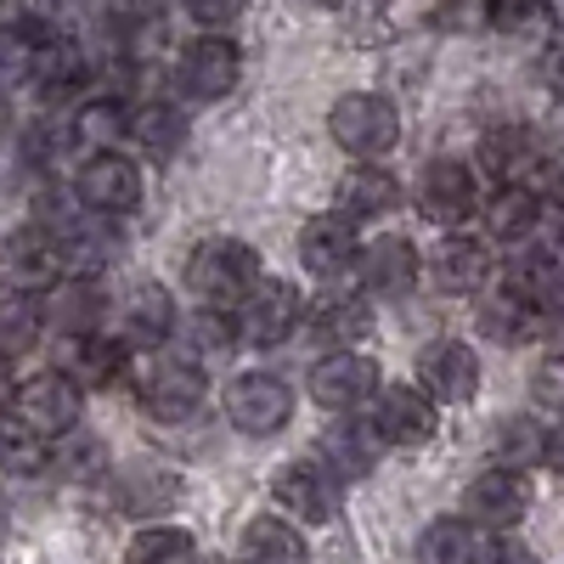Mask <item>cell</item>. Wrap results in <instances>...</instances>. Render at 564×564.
<instances>
[{
    "instance_id": "cell-31",
    "label": "cell",
    "mask_w": 564,
    "mask_h": 564,
    "mask_svg": "<svg viewBox=\"0 0 564 564\" xmlns=\"http://www.w3.org/2000/svg\"><path fill=\"white\" fill-rule=\"evenodd\" d=\"M536 305L531 300H520L513 289H502V294H491V300H480V334L491 339V345H525L531 334H536Z\"/></svg>"
},
{
    "instance_id": "cell-39",
    "label": "cell",
    "mask_w": 564,
    "mask_h": 564,
    "mask_svg": "<svg viewBox=\"0 0 564 564\" xmlns=\"http://www.w3.org/2000/svg\"><path fill=\"white\" fill-rule=\"evenodd\" d=\"M186 334H193V350L226 356L231 345H238V322H231V305H204L193 322H186Z\"/></svg>"
},
{
    "instance_id": "cell-37",
    "label": "cell",
    "mask_w": 564,
    "mask_h": 564,
    "mask_svg": "<svg viewBox=\"0 0 564 564\" xmlns=\"http://www.w3.org/2000/svg\"><path fill=\"white\" fill-rule=\"evenodd\" d=\"M40 339V305H34V294H0V356H23L29 345Z\"/></svg>"
},
{
    "instance_id": "cell-35",
    "label": "cell",
    "mask_w": 564,
    "mask_h": 564,
    "mask_svg": "<svg viewBox=\"0 0 564 564\" xmlns=\"http://www.w3.org/2000/svg\"><path fill=\"white\" fill-rule=\"evenodd\" d=\"M119 135H124V108L113 97H90L74 108L68 119V141H79L85 153H97V148H119Z\"/></svg>"
},
{
    "instance_id": "cell-4",
    "label": "cell",
    "mask_w": 564,
    "mask_h": 564,
    "mask_svg": "<svg viewBox=\"0 0 564 564\" xmlns=\"http://www.w3.org/2000/svg\"><path fill=\"white\" fill-rule=\"evenodd\" d=\"M305 316V294L294 289V282H282V276H254L243 300L231 305V322H238V339L249 345H282V339H294V327Z\"/></svg>"
},
{
    "instance_id": "cell-9",
    "label": "cell",
    "mask_w": 564,
    "mask_h": 564,
    "mask_svg": "<svg viewBox=\"0 0 564 564\" xmlns=\"http://www.w3.org/2000/svg\"><path fill=\"white\" fill-rule=\"evenodd\" d=\"M379 412H372V430L384 446H430L441 435V401L423 384H379Z\"/></svg>"
},
{
    "instance_id": "cell-42",
    "label": "cell",
    "mask_w": 564,
    "mask_h": 564,
    "mask_svg": "<svg viewBox=\"0 0 564 564\" xmlns=\"http://www.w3.org/2000/svg\"><path fill=\"white\" fill-rule=\"evenodd\" d=\"M486 12H491V29L520 34V29L536 18V0H486Z\"/></svg>"
},
{
    "instance_id": "cell-26",
    "label": "cell",
    "mask_w": 564,
    "mask_h": 564,
    "mask_svg": "<svg viewBox=\"0 0 564 564\" xmlns=\"http://www.w3.org/2000/svg\"><path fill=\"white\" fill-rule=\"evenodd\" d=\"M508 289L520 294V300H531L536 311H553L558 305V254L547 249V243H520V254L508 260Z\"/></svg>"
},
{
    "instance_id": "cell-8",
    "label": "cell",
    "mask_w": 564,
    "mask_h": 564,
    "mask_svg": "<svg viewBox=\"0 0 564 564\" xmlns=\"http://www.w3.org/2000/svg\"><path fill=\"white\" fill-rule=\"evenodd\" d=\"M57 276H63V254H57V238L45 226H18L0 238V289L45 294Z\"/></svg>"
},
{
    "instance_id": "cell-34",
    "label": "cell",
    "mask_w": 564,
    "mask_h": 564,
    "mask_svg": "<svg viewBox=\"0 0 564 564\" xmlns=\"http://www.w3.org/2000/svg\"><path fill=\"white\" fill-rule=\"evenodd\" d=\"M124 334L141 339V345H159L175 334V300L164 289H153V282H141V289L124 300Z\"/></svg>"
},
{
    "instance_id": "cell-19",
    "label": "cell",
    "mask_w": 564,
    "mask_h": 564,
    "mask_svg": "<svg viewBox=\"0 0 564 564\" xmlns=\"http://www.w3.org/2000/svg\"><path fill=\"white\" fill-rule=\"evenodd\" d=\"M113 215H97V209H85V215H68L52 238H57V254H63V271L74 265V276H97L113 254H119V231L108 226Z\"/></svg>"
},
{
    "instance_id": "cell-3",
    "label": "cell",
    "mask_w": 564,
    "mask_h": 564,
    "mask_svg": "<svg viewBox=\"0 0 564 564\" xmlns=\"http://www.w3.org/2000/svg\"><path fill=\"white\" fill-rule=\"evenodd\" d=\"M271 497L294 525H322V520H334L345 480L322 457H289V463H276V475H271Z\"/></svg>"
},
{
    "instance_id": "cell-12",
    "label": "cell",
    "mask_w": 564,
    "mask_h": 564,
    "mask_svg": "<svg viewBox=\"0 0 564 564\" xmlns=\"http://www.w3.org/2000/svg\"><path fill=\"white\" fill-rule=\"evenodd\" d=\"M525 508H531V491L520 480V468H486V475L468 480L463 491V513H468V525L475 531H513L525 520Z\"/></svg>"
},
{
    "instance_id": "cell-25",
    "label": "cell",
    "mask_w": 564,
    "mask_h": 564,
    "mask_svg": "<svg viewBox=\"0 0 564 564\" xmlns=\"http://www.w3.org/2000/svg\"><path fill=\"white\" fill-rule=\"evenodd\" d=\"M491 452H497V463L502 468H536V463H553L558 457V435L547 430V423H536V417H525V412H513V417H502L497 423V435H491Z\"/></svg>"
},
{
    "instance_id": "cell-14",
    "label": "cell",
    "mask_w": 564,
    "mask_h": 564,
    "mask_svg": "<svg viewBox=\"0 0 564 564\" xmlns=\"http://www.w3.org/2000/svg\"><path fill=\"white\" fill-rule=\"evenodd\" d=\"M63 372L79 384V390H119L130 379V350L97 327L85 334H63Z\"/></svg>"
},
{
    "instance_id": "cell-45",
    "label": "cell",
    "mask_w": 564,
    "mask_h": 564,
    "mask_svg": "<svg viewBox=\"0 0 564 564\" xmlns=\"http://www.w3.org/2000/svg\"><path fill=\"white\" fill-rule=\"evenodd\" d=\"M7 119H12V102H7V85H0V130H7Z\"/></svg>"
},
{
    "instance_id": "cell-23",
    "label": "cell",
    "mask_w": 564,
    "mask_h": 564,
    "mask_svg": "<svg viewBox=\"0 0 564 564\" xmlns=\"http://www.w3.org/2000/svg\"><path fill=\"white\" fill-rule=\"evenodd\" d=\"M536 226H542V193L531 181H502L486 204V231L502 243H525L536 238Z\"/></svg>"
},
{
    "instance_id": "cell-32",
    "label": "cell",
    "mask_w": 564,
    "mask_h": 564,
    "mask_svg": "<svg viewBox=\"0 0 564 564\" xmlns=\"http://www.w3.org/2000/svg\"><path fill=\"white\" fill-rule=\"evenodd\" d=\"M243 558H271V564H294L305 558V536L294 520H276V513H254L243 525V542H238Z\"/></svg>"
},
{
    "instance_id": "cell-1",
    "label": "cell",
    "mask_w": 564,
    "mask_h": 564,
    "mask_svg": "<svg viewBox=\"0 0 564 564\" xmlns=\"http://www.w3.org/2000/svg\"><path fill=\"white\" fill-rule=\"evenodd\" d=\"M327 130L350 159H390L401 148V113L379 90H350L327 108Z\"/></svg>"
},
{
    "instance_id": "cell-47",
    "label": "cell",
    "mask_w": 564,
    "mask_h": 564,
    "mask_svg": "<svg viewBox=\"0 0 564 564\" xmlns=\"http://www.w3.org/2000/svg\"><path fill=\"white\" fill-rule=\"evenodd\" d=\"M361 7H384V0H361Z\"/></svg>"
},
{
    "instance_id": "cell-46",
    "label": "cell",
    "mask_w": 564,
    "mask_h": 564,
    "mask_svg": "<svg viewBox=\"0 0 564 564\" xmlns=\"http://www.w3.org/2000/svg\"><path fill=\"white\" fill-rule=\"evenodd\" d=\"M316 7H350V0H316Z\"/></svg>"
},
{
    "instance_id": "cell-28",
    "label": "cell",
    "mask_w": 564,
    "mask_h": 564,
    "mask_svg": "<svg viewBox=\"0 0 564 564\" xmlns=\"http://www.w3.org/2000/svg\"><path fill=\"white\" fill-rule=\"evenodd\" d=\"M45 294H52V300H45V316H40V322H52L57 334H85V327H97V322H102V311H108L90 276H74V282H63V276H57Z\"/></svg>"
},
{
    "instance_id": "cell-10",
    "label": "cell",
    "mask_w": 564,
    "mask_h": 564,
    "mask_svg": "<svg viewBox=\"0 0 564 564\" xmlns=\"http://www.w3.org/2000/svg\"><path fill=\"white\" fill-rule=\"evenodd\" d=\"M79 204L85 209H97V215H130L141 204V164L124 159L119 148H97V153H85L79 164Z\"/></svg>"
},
{
    "instance_id": "cell-24",
    "label": "cell",
    "mask_w": 564,
    "mask_h": 564,
    "mask_svg": "<svg viewBox=\"0 0 564 564\" xmlns=\"http://www.w3.org/2000/svg\"><path fill=\"white\" fill-rule=\"evenodd\" d=\"M401 209V181L379 164H356L345 181H339V215H350L356 226L361 220H384Z\"/></svg>"
},
{
    "instance_id": "cell-2",
    "label": "cell",
    "mask_w": 564,
    "mask_h": 564,
    "mask_svg": "<svg viewBox=\"0 0 564 564\" xmlns=\"http://www.w3.org/2000/svg\"><path fill=\"white\" fill-rule=\"evenodd\" d=\"M254 276H260V254L238 238H209L186 254V289L204 305H238Z\"/></svg>"
},
{
    "instance_id": "cell-36",
    "label": "cell",
    "mask_w": 564,
    "mask_h": 564,
    "mask_svg": "<svg viewBox=\"0 0 564 564\" xmlns=\"http://www.w3.org/2000/svg\"><path fill=\"white\" fill-rule=\"evenodd\" d=\"M475 547H480V536L468 520H430L417 536V558H435V564H468Z\"/></svg>"
},
{
    "instance_id": "cell-20",
    "label": "cell",
    "mask_w": 564,
    "mask_h": 564,
    "mask_svg": "<svg viewBox=\"0 0 564 564\" xmlns=\"http://www.w3.org/2000/svg\"><path fill=\"white\" fill-rule=\"evenodd\" d=\"M379 452H384L379 430H372V423H356L350 412H345V423H334V430L316 441V457L334 468L345 486L361 480V475H372V468H379Z\"/></svg>"
},
{
    "instance_id": "cell-7",
    "label": "cell",
    "mask_w": 564,
    "mask_h": 564,
    "mask_svg": "<svg viewBox=\"0 0 564 564\" xmlns=\"http://www.w3.org/2000/svg\"><path fill=\"white\" fill-rule=\"evenodd\" d=\"M379 384H384L379 379V361L361 356L356 345L350 350H327L311 367V379H305V390H311V401L322 412H356L361 401H372V390H379Z\"/></svg>"
},
{
    "instance_id": "cell-18",
    "label": "cell",
    "mask_w": 564,
    "mask_h": 564,
    "mask_svg": "<svg viewBox=\"0 0 564 564\" xmlns=\"http://www.w3.org/2000/svg\"><path fill=\"white\" fill-rule=\"evenodd\" d=\"M356 254H361V238H356V220L350 215H311L305 226H300V265L305 271H316V276H339V271H350L356 265Z\"/></svg>"
},
{
    "instance_id": "cell-40",
    "label": "cell",
    "mask_w": 564,
    "mask_h": 564,
    "mask_svg": "<svg viewBox=\"0 0 564 564\" xmlns=\"http://www.w3.org/2000/svg\"><path fill=\"white\" fill-rule=\"evenodd\" d=\"M186 18H193L198 29H226V23H238L249 0H181Z\"/></svg>"
},
{
    "instance_id": "cell-33",
    "label": "cell",
    "mask_w": 564,
    "mask_h": 564,
    "mask_svg": "<svg viewBox=\"0 0 564 564\" xmlns=\"http://www.w3.org/2000/svg\"><path fill=\"white\" fill-rule=\"evenodd\" d=\"M40 468H52V441L34 435L29 423H18V417H0V475L34 480Z\"/></svg>"
},
{
    "instance_id": "cell-11",
    "label": "cell",
    "mask_w": 564,
    "mask_h": 564,
    "mask_svg": "<svg viewBox=\"0 0 564 564\" xmlns=\"http://www.w3.org/2000/svg\"><path fill=\"white\" fill-rule=\"evenodd\" d=\"M175 74H181V85H186V97L220 102V97H231V90H238V79H243V52H238L226 34H198V40L181 52Z\"/></svg>"
},
{
    "instance_id": "cell-21",
    "label": "cell",
    "mask_w": 564,
    "mask_h": 564,
    "mask_svg": "<svg viewBox=\"0 0 564 564\" xmlns=\"http://www.w3.org/2000/svg\"><path fill=\"white\" fill-rule=\"evenodd\" d=\"M430 276H435V289H446V294H480L486 276H491V249H486L480 238H463V231H452L446 243H435Z\"/></svg>"
},
{
    "instance_id": "cell-22",
    "label": "cell",
    "mask_w": 564,
    "mask_h": 564,
    "mask_svg": "<svg viewBox=\"0 0 564 564\" xmlns=\"http://www.w3.org/2000/svg\"><path fill=\"white\" fill-rule=\"evenodd\" d=\"M356 260H361L367 289L384 294V300L412 294V282H417V271H423V260H417V249H412L406 238H379V243H367Z\"/></svg>"
},
{
    "instance_id": "cell-5",
    "label": "cell",
    "mask_w": 564,
    "mask_h": 564,
    "mask_svg": "<svg viewBox=\"0 0 564 564\" xmlns=\"http://www.w3.org/2000/svg\"><path fill=\"white\" fill-rule=\"evenodd\" d=\"M79 384L68 372H34V379H12V401L7 412L18 423H29L34 435L45 441H63L68 430H79Z\"/></svg>"
},
{
    "instance_id": "cell-15",
    "label": "cell",
    "mask_w": 564,
    "mask_h": 564,
    "mask_svg": "<svg viewBox=\"0 0 564 564\" xmlns=\"http://www.w3.org/2000/svg\"><path fill=\"white\" fill-rule=\"evenodd\" d=\"M480 204V186H475V170L457 164V159H435L417 181V209L430 226H463Z\"/></svg>"
},
{
    "instance_id": "cell-16",
    "label": "cell",
    "mask_w": 564,
    "mask_h": 564,
    "mask_svg": "<svg viewBox=\"0 0 564 564\" xmlns=\"http://www.w3.org/2000/svg\"><path fill=\"white\" fill-rule=\"evenodd\" d=\"M204 367L198 361H159L141 384V412L153 423H186L204 406Z\"/></svg>"
},
{
    "instance_id": "cell-29",
    "label": "cell",
    "mask_w": 564,
    "mask_h": 564,
    "mask_svg": "<svg viewBox=\"0 0 564 564\" xmlns=\"http://www.w3.org/2000/svg\"><path fill=\"white\" fill-rule=\"evenodd\" d=\"M305 327H311V339L316 345H334V350H350V345H361L367 334H372V311H367V300H322L311 316H300Z\"/></svg>"
},
{
    "instance_id": "cell-30",
    "label": "cell",
    "mask_w": 564,
    "mask_h": 564,
    "mask_svg": "<svg viewBox=\"0 0 564 564\" xmlns=\"http://www.w3.org/2000/svg\"><path fill=\"white\" fill-rule=\"evenodd\" d=\"M124 130L135 135V148H141V153H153V159H170L181 141H186V119H181V108H170V102L124 108Z\"/></svg>"
},
{
    "instance_id": "cell-27",
    "label": "cell",
    "mask_w": 564,
    "mask_h": 564,
    "mask_svg": "<svg viewBox=\"0 0 564 564\" xmlns=\"http://www.w3.org/2000/svg\"><path fill=\"white\" fill-rule=\"evenodd\" d=\"M536 164H542V159H536V135H531L525 124H497V130H486V141H480V170H486L491 181H531Z\"/></svg>"
},
{
    "instance_id": "cell-13",
    "label": "cell",
    "mask_w": 564,
    "mask_h": 564,
    "mask_svg": "<svg viewBox=\"0 0 564 564\" xmlns=\"http://www.w3.org/2000/svg\"><path fill=\"white\" fill-rule=\"evenodd\" d=\"M417 384L430 390L441 406H463L480 395V356L457 345V339H435L417 350Z\"/></svg>"
},
{
    "instance_id": "cell-44",
    "label": "cell",
    "mask_w": 564,
    "mask_h": 564,
    "mask_svg": "<svg viewBox=\"0 0 564 564\" xmlns=\"http://www.w3.org/2000/svg\"><path fill=\"white\" fill-rule=\"evenodd\" d=\"M7 401H12V372H7V356H0V412H7Z\"/></svg>"
},
{
    "instance_id": "cell-41",
    "label": "cell",
    "mask_w": 564,
    "mask_h": 564,
    "mask_svg": "<svg viewBox=\"0 0 564 564\" xmlns=\"http://www.w3.org/2000/svg\"><path fill=\"white\" fill-rule=\"evenodd\" d=\"M74 435V430H68ZM63 468H68V480H97L102 475V446L90 441V435H74V446L63 452Z\"/></svg>"
},
{
    "instance_id": "cell-43",
    "label": "cell",
    "mask_w": 564,
    "mask_h": 564,
    "mask_svg": "<svg viewBox=\"0 0 564 564\" xmlns=\"http://www.w3.org/2000/svg\"><path fill=\"white\" fill-rule=\"evenodd\" d=\"M531 390H536V401H542L547 412L558 406V395H564V390H558V356H542V367H536V384H531Z\"/></svg>"
},
{
    "instance_id": "cell-17",
    "label": "cell",
    "mask_w": 564,
    "mask_h": 564,
    "mask_svg": "<svg viewBox=\"0 0 564 564\" xmlns=\"http://www.w3.org/2000/svg\"><path fill=\"white\" fill-rule=\"evenodd\" d=\"M113 497H119V508L130 513V520H164V513L181 502V475L141 457V463H124L113 475Z\"/></svg>"
},
{
    "instance_id": "cell-38",
    "label": "cell",
    "mask_w": 564,
    "mask_h": 564,
    "mask_svg": "<svg viewBox=\"0 0 564 564\" xmlns=\"http://www.w3.org/2000/svg\"><path fill=\"white\" fill-rule=\"evenodd\" d=\"M130 558L135 564H181V558H198V542L181 525H141L130 542Z\"/></svg>"
},
{
    "instance_id": "cell-6",
    "label": "cell",
    "mask_w": 564,
    "mask_h": 564,
    "mask_svg": "<svg viewBox=\"0 0 564 564\" xmlns=\"http://www.w3.org/2000/svg\"><path fill=\"white\" fill-rule=\"evenodd\" d=\"M294 417V390L276 379V372H238V379L226 384V423L238 435H276L282 423Z\"/></svg>"
}]
</instances>
